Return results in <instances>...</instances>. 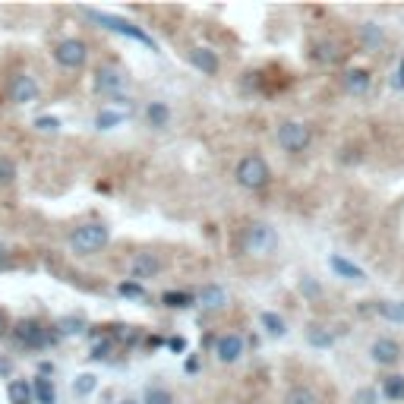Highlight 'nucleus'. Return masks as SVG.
<instances>
[{"mask_svg": "<svg viewBox=\"0 0 404 404\" xmlns=\"http://www.w3.org/2000/svg\"><path fill=\"white\" fill-rule=\"evenodd\" d=\"M107 240H111V231H107L101 221H85V225H79L76 231L70 234V246H73V253H79V256H92V253L105 250Z\"/></svg>", "mask_w": 404, "mask_h": 404, "instance_id": "1", "label": "nucleus"}, {"mask_svg": "<svg viewBox=\"0 0 404 404\" xmlns=\"http://www.w3.org/2000/svg\"><path fill=\"white\" fill-rule=\"evenodd\" d=\"M234 177H237V184L244 186V190H262V186L272 180V171H268V165H266L262 155H246V158L237 161Z\"/></svg>", "mask_w": 404, "mask_h": 404, "instance_id": "2", "label": "nucleus"}, {"mask_svg": "<svg viewBox=\"0 0 404 404\" xmlns=\"http://www.w3.org/2000/svg\"><path fill=\"white\" fill-rule=\"evenodd\" d=\"M83 13L92 19V23H98L101 29L117 32V35H126V38H133V42H139V44H145V48L155 51V42H152L149 35H145L143 29H139V25L126 23V19H120V16H111V13H98V10H83Z\"/></svg>", "mask_w": 404, "mask_h": 404, "instance_id": "3", "label": "nucleus"}, {"mask_svg": "<svg viewBox=\"0 0 404 404\" xmlns=\"http://www.w3.org/2000/svg\"><path fill=\"white\" fill-rule=\"evenodd\" d=\"M278 246V234H275V227L262 225V221H253L250 227H246L244 234V250L250 256H268Z\"/></svg>", "mask_w": 404, "mask_h": 404, "instance_id": "4", "label": "nucleus"}, {"mask_svg": "<svg viewBox=\"0 0 404 404\" xmlns=\"http://www.w3.org/2000/svg\"><path fill=\"white\" fill-rule=\"evenodd\" d=\"M13 338L23 347H48L54 341V332H48L38 319H19L16 326H13Z\"/></svg>", "mask_w": 404, "mask_h": 404, "instance_id": "5", "label": "nucleus"}, {"mask_svg": "<svg viewBox=\"0 0 404 404\" xmlns=\"http://www.w3.org/2000/svg\"><path fill=\"white\" fill-rule=\"evenodd\" d=\"M275 139H278V145L285 152L297 155L309 145V126L300 124V120H285V124L278 126V133H275Z\"/></svg>", "mask_w": 404, "mask_h": 404, "instance_id": "6", "label": "nucleus"}, {"mask_svg": "<svg viewBox=\"0 0 404 404\" xmlns=\"http://www.w3.org/2000/svg\"><path fill=\"white\" fill-rule=\"evenodd\" d=\"M54 60H57L64 70H79V66H85V60H89V48H85L83 38H64V42L54 48Z\"/></svg>", "mask_w": 404, "mask_h": 404, "instance_id": "7", "label": "nucleus"}, {"mask_svg": "<svg viewBox=\"0 0 404 404\" xmlns=\"http://www.w3.org/2000/svg\"><path fill=\"white\" fill-rule=\"evenodd\" d=\"M10 101L13 105H32V101H38V83L29 73H16L10 79Z\"/></svg>", "mask_w": 404, "mask_h": 404, "instance_id": "8", "label": "nucleus"}, {"mask_svg": "<svg viewBox=\"0 0 404 404\" xmlns=\"http://www.w3.org/2000/svg\"><path fill=\"white\" fill-rule=\"evenodd\" d=\"M161 272V259L155 253H136L130 259V281H149V278H155V275Z\"/></svg>", "mask_w": 404, "mask_h": 404, "instance_id": "9", "label": "nucleus"}, {"mask_svg": "<svg viewBox=\"0 0 404 404\" xmlns=\"http://www.w3.org/2000/svg\"><path fill=\"white\" fill-rule=\"evenodd\" d=\"M369 357H373V363H379V367H392V363L401 360V345L395 338H376L373 345H369Z\"/></svg>", "mask_w": 404, "mask_h": 404, "instance_id": "10", "label": "nucleus"}, {"mask_svg": "<svg viewBox=\"0 0 404 404\" xmlns=\"http://www.w3.org/2000/svg\"><path fill=\"white\" fill-rule=\"evenodd\" d=\"M215 357H218L221 363H237L240 357H244V338L240 335H221L218 341H215Z\"/></svg>", "mask_w": 404, "mask_h": 404, "instance_id": "11", "label": "nucleus"}, {"mask_svg": "<svg viewBox=\"0 0 404 404\" xmlns=\"http://www.w3.org/2000/svg\"><path fill=\"white\" fill-rule=\"evenodd\" d=\"M124 89V73L114 70V66H101L95 73V92L101 95H114V92Z\"/></svg>", "mask_w": 404, "mask_h": 404, "instance_id": "12", "label": "nucleus"}, {"mask_svg": "<svg viewBox=\"0 0 404 404\" xmlns=\"http://www.w3.org/2000/svg\"><path fill=\"white\" fill-rule=\"evenodd\" d=\"M196 303H199L202 309H221L227 303V291L221 285H206L196 294Z\"/></svg>", "mask_w": 404, "mask_h": 404, "instance_id": "13", "label": "nucleus"}, {"mask_svg": "<svg viewBox=\"0 0 404 404\" xmlns=\"http://www.w3.org/2000/svg\"><path fill=\"white\" fill-rule=\"evenodd\" d=\"M190 64L196 66V70H202L206 73V76H215V73H218V54L215 51H208V48H193L190 51Z\"/></svg>", "mask_w": 404, "mask_h": 404, "instance_id": "14", "label": "nucleus"}, {"mask_svg": "<svg viewBox=\"0 0 404 404\" xmlns=\"http://www.w3.org/2000/svg\"><path fill=\"white\" fill-rule=\"evenodd\" d=\"M328 266H332L335 275H341V278H347V281H363V278H367L363 268L354 266V262H347L345 256H328Z\"/></svg>", "mask_w": 404, "mask_h": 404, "instance_id": "15", "label": "nucleus"}, {"mask_svg": "<svg viewBox=\"0 0 404 404\" xmlns=\"http://www.w3.org/2000/svg\"><path fill=\"white\" fill-rule=\"evenodd\" d=\"M345 89L351 92V95H367V92H369V73L360 70V66L347 70L345 73Z\"/></svg>", "mask_w": 404, "mask_h": 404, "instance_id": "16", "label": "nucleus"}, {"mask_svg": "<svg viewBox=\"0 0 404 404\" xmlns=\"http://www.w3.org/2000/svg\"><path fill=\"white\" fill-rule=\"evenodd\" d=\"M6 395H10V404H32V398H35V392L25 379H13L6 386Z\"/></svg>", "mask_w": 404, "mask_h": 404, "instance_id": "17", "label": "nucleus"}, {"mask_svg": "<svg viewBox=\"0 0 404 404\" xmlns=\"http://www.w3.org/2000/svg\"><path fill=\"white\" fill-rule=\"evenodd\" d=\"M373 309L388 322H404V303H398V300H376Z\"/></svg>", "mask_w": 404, "mask_h": 404, "instance_id": "18", "label": "nucleus"}, {"mask_svg": "<svg viewBox=\"0 0 404 404\" xmlns=\"http://www.w3.org/2000/svg\"><path fill=\"white\" fill-rule=\"evenodd\" d=\"M32 392H35L38 404H57V392H54V382L48 376H38L35 386H32Z\"/></svg>", "mask_w": 404, "mask_h": 404, "instance_id": "19", "label": "nucleus"}, {"mask_svg": "<svg viewBox=\"0 0 404 404\" xmlns=\"http://www.w3.org/2000/svg\"><path fill=\"white\" fill-rule=\"evenodd\" d=\"M145 120L161 130V126H167V120H171V111H167L165 101H152V105L145 107Z\"/></svg>", "mask_w": 404, "mask_h": 404, "instance_id": "20", "label": "nucleus"}, {"mask_svg": "<svg viewBox=\"0 0 404 404\" xmlns=\"http://www.w3.org/2000/svg\"><path fill=\"white\" fill-rule=\"evenodd\" d=\"M16 161L10 158V155H0V190H6V186L16 184Z\"/></svg>", "mask_w": 404, "mask_h": 404, "instance_id": "21", "label": "nucleus"}, {"mask_svg": "<svg viewBox=\"0 0 404 404\" xmlns=\"http://www.w3.org/2000/svg\"><path fill=\"white\" fill-rule=\"evenodd\" d=\"M360 38H363V44H367L369 51H376L382 42H386L382 29H379V25H373V23H363V25H360Z\"/></svg>", "mask_w": 404, "mask_h": 404, "instance_id": "22", "label": "nucleus"}, {"mask_svg": "<svg viewBox=\"0 0 404 404\" xmlns=\"http://www.w3.org/2000/svg\"><path fill=\"white\" fill-rule=\"evenodd\" d=\"M285 404H319V398L313 395V388H307V386H294V388H287Z\"/></svg>", "mask_w": 404, "mask_h": 404, "instance_id": "23", "label": "nucleus"}, {"mask_svg": "<svg viewBox=\"0 0 404 404\" xmlns=\"http://www.w3.org/2000/svg\"><path fill=\"white\" fill-rule=\"evenodd\" d=\"M259 322H262V328H266L268 335H275V338H281V335L287 332L285 319H281L278 313H262V316H259Z\"/></svg>", "mask_w": 404, "mask_h": 404, "instance_id": "24", "label": "nucleus"}, {"mask_svg": "<svg viewBox=\"0 0 404 404\" xmlns=\"http://www.w3.org/2000/svg\"><path fill=\"white\" fill-rule=\"evenodd\" d=\"M313 48H316V60H322V64H335L341 57L338 42H316Z\"/></svg>", "mask_w": 404, "mask_h": 404, "instance_id": "25", "label": "nucleus"}, {"mask_svg": "<svg viewBox=\"0 0 404 404\" xmlns=\"http://www.w3.org/2000/svg\"><path fill=\"white\" fill-rule=\"evenodd\" d=\"M382 395L392 401H404V376H388V379L382 382Z\"/></svg>", "mask_w": 404, "mask_h": 404, "instance_id": "26", "label": "nucleus"}, {"mask_svg": "<svg viewBox=\"0 0 404 404\" xmlns=\"http://www.w3.org/2000/svg\"><path fill=\"white\" fill-rule=\"evenodd\" d=\"M307 338H309V345H313V347H332V345H335V335L328 332V328H322V326H313V328H309Z\"/></svg>", "mask_w": 404, "mask_h": 404, "instance_id": "27", "label": "nucleus"}, {"mask_svg": "<svg viewBox=\"0 0 404 404\" xmlns=\"http://www.w3.org/2000/svg\"><path fill=\"white\" fill-rule=\"evenodd\" d=\"M120 124H124V114H120V111H101L95 117L98 130H114V126H120Z\"/></svg>", "mask_w": 404, "mask_h": 404, "instance_id": "28", "label": "nucleus"}, {"mask_svg": "<svg viewBox=\"0 0 404 404\" xmlns=\"http://www.w3.org/2000/svg\"><path fill=\"white\" fill-rule=\"evenodd\" d=\"M161 303H165V307H174V309H184L193 303V297L184 291H167V294H161Z\"/></svg>", "mask_w": 404, "mask_h": 404, "instance_id": "29", "label": "nucleus"}, {"mask_svg": "<svg viewBox=\"0 0 404 404\" xmlns=\"http://www.w3.org/2000/svg\"><path fill=\"white\" fill-rule=\"evenodd\" d=\"M95 386H98L95 376L83 373V376H76V382H73V392H76V395H92V392H95Z\"/></svg>", "mask_w": 404, "mask_h": 404, "instance_id": "30", "label": "nucleus"}, {"mask_svg": "<svg viewBox=\"0 0 404 404\" xmlns=\"http://www.w3.org/2000/svg\"><path fill=\"white\" fill-rule=\"evenodd\" d=\"M117 291L124 294V297H133V300H143L145 297V287L139 285V281H120Z\"/></svg>", "mask_w": 404, "mask_h": 404, "instance_id": "31", "label": "nucleus"}, {"mask_svg": "<svg viewBox=\"0 0 404 404\" xmlns=\"http://www.w3.org/2000/svg\"><path fill=\"white\" fill-rule=\"evenodd\" d=\"M145 404H174V395L167 392V388H149V392H145Z\"/></svg>", "mask_w": 404, "mask_h": 404, "instance_id": "32", "label": "nucleus"}, {"mask_svg": "<svg viewBox=\"0 0 404 404\" xmlns=\"http://www.w3.org/2000/svg\"><path fill=\"white\" fill-rule=\"evenodd\" d=\"M83 328H85V322L83 319H73V316H66V319L57 322V332L60 335H76V332H83Z\"/></svg>", "mask_w": 404, "mask_h": 404, "instance_id": "33", "label": "nucleus"}, {"mask_svg": "<svg viewBox=\"0 0 404 404\" xmlns=\"http://www.w3.org/2000/svg\"><path fill=\"white\" fill-rule=\"evenodd\" d=\"M351 404H379V392L376 388H357Z\"/></svg>", "mask_w": 404, "mask_h": 404, "instance_id": "34", "label": "nucleus"}, {"mask_svg": "<svg viewBox=\"0 0 404 404\" xmlns=\"http://www.w3.org/2000/svg\"><path fill=\"white\" fill-rule=\"evenodd\" d=\"M35 130L38 133H57L60 130V120L57 117H38L35 120Z\"/></svg>", "mask_w": 404, "mask_h": 404, "instance_id": "35", "label": "nucleus"}, {"mask_svg": "<svg viewBox=\"0 0 404 404\" xmlns=\"http://www.w3.org/2000/svg\"><path fill=\"white\" fill-rule=\"evenodd\" d=\"M392 89H404V57L398 60V66H395V76H392Z\"/></svg>", "mask_w": 404, "mask_h": 404, "instance_id": "36", "label": "nucleus"}, {"mask_svg": "<svg viewBox=\"0 0 404 404\" xmlns=\"http://www.w3.org/2000/svg\"><path fill=\"white\" fill-rule=\"evenodd\" d=\"M111 347H114L111 341H98V345L92 347V357H95V360H105V357L111 354Z\"/></svg>", "mask_w": 404, "mask_h": 404, "instance_id": "37", "label": "nucleus"}, {"mask_svg": "<svg viewBox=\"0 0 404 404\" xmlns=\"http://www.w3.org/2000/svg\"><path fill=\"white\" fill-rule=\"evenodd\" d=\"M167 345H171V351H177V354H180V351H184V347H186V341H184V338H171V341H167Z\"/></svg>", "mask_w": 404, "mask_h": 404, "instance_id": "38", "label": "nucleus"}, {"mask_svg": "<svg viewBox=\"0 0 404 404\" xmlns=\"http://www.w3.org/2000/svg\"><path fill=\"white\" fill-rule=\"evenodd\" d=\"M6 335V316H4V309H0V338Z\"/></svg>", "mask_w": 404, "mask_h": 404, "instance_id": "39", "label": "nucleus"}, {"mask_svg": "<svg viewBox=\"0 0 404 404\" xmlns=\"http://www.w3.org/2000/svg\"><path fill=\"white\" fill-rule=\"evenodd\" d=\"M4 266H6V253L0 250V268H4Z\"/></svg>", "mask_w": 404, "mask_h": 404, "instance_id": "40", "label": "nucleus"}, {"mask_svg": "<svg viewBox=\"0 0 404 404\" xmlns=\"http://www.w3.org/2000/svg\"><path fill=\"white\" fill-rule=\"evenodd\" d=\"M120 404H136V401H130V398H126V401H120Z\"/></svg>", "mask_w": 404, "mask_h": 404, "instance_id": "41", "label": "nucleus"}]
</instances>
